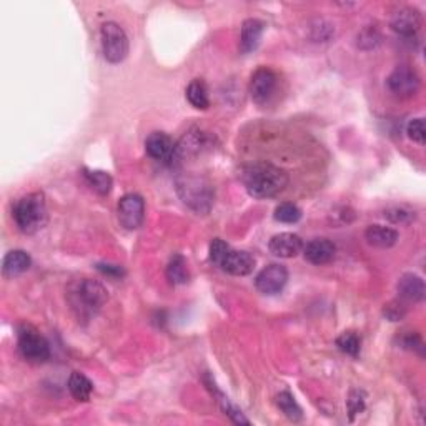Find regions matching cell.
I'll list each match as a JSON object with an SVG mask.
<instances>
[{
    "mask_svg": "<svg viewBox=\"0 0 426 426\" xmlns=\"http://www.w3.org/2000/svg\"><path fill=\"white\" fill-rule=\"evenodd\" d=\"M242 182L253 198H272L288 187V175L272 163L260 162L243 167Z\"/></svg>",
    "mask_w": 426,
    "mask_h": 426,
    "instance_id": "cell-1",
    "label": "cell"
},
{
    "mask_svg": "<svg viewBox=\"0 0 426 426\" xmlns=\"http://www.w3.org/2000/svg\"><path fill=\"white\" fill-rule=\"evenodd\" d=\"M14 222L25 235H34L47 225V203L42 192L29 193L14 205Z\"/></svg>",
    "mask_w": 426,
    "mask_h": 426,
    "instance_id": "cell-2",
    "label": "cell"
},
{
    "mask_svg": "<svg viewBox=\"0 0 426 426\" xmlns=\"http://www.w3.org/2000/svg\"><path fill=\"white\" fill-rule=\"evenodd\" d=\"M108 300L107 290L102 283L95 280L83 278L78 283L73 285V290L70 292V302L72 307L78 312V317H88L100 310Z\"/></svg>",
    "mask_w": 426,
    "mask_h": 426,
    "instance_id": "cell-3",
    "label": "cell"
},
{
    "mask_svg": "<svg viewBox=\"0 0 426 426\" xmlns=\"http://www.w3.org/2000/svg\"><path fill=\"white\" fill-rule=\"evenodd\" d=\"M177 192L183 203L188 205L197 213H207L212 208L213 190L203 178L193 177V175L180 177L177 180Z\"/></svg>",
    "mask_w": 426,
    "mask_h": 426,
    "instance_id": "cell-4",
    "label": "cell"
},
{
    "mask_svg": "<svg viewBox=\"0 0 426 426\" xmlns=\"http://www.w3.org/2000/svg\"><path fill=\"white\" fill-rule=\"evenodd\" d=\"M102 52L103 57L110 64H120L128 55V37L125 30L115 22H107L102 25Z\"/></svg>",
    "mask_w": 426,
    "mask_h": 426,
    "instance_id": "cell-5",
    "label": "cell"
},
{
    "mask_svg": "<svg viewBox=\"0 0 426 426\" xmlns=\"http://www.w3.org/2000/svg\"><path fill=\"white\" fill-rule=\"evenodd\" d=\"M19 352L30 363H44L50 358V345L37 330L32 327H20Z\"/></svg>",
    "mask_w": 426,
    "mask_h": 426,
    "instance_id": "cell-6",
    "label": "cell"
},
{
    "mask_svg": "<svg viewBox=\"0 0 426 426\" xmlns=\"http://www.w3.org/2000/svg\"><path fill=\"white\" fill-rule=\"evenodd\" d=\"M118 222L123 228L137 230L143 223L145 218V202L137 193H127L120 198L118 207Z\"/></svg>",
    "mask_w": 426,
    "mask_h": 426,
    "instance_id": "cell-7",
    "label": "cell"
},
{
    "mask_svg": "<svg viewBox=\"0 0 426 426\" xmlns=\"http://www.w3.org/2000/svg\"><path fill=\"white\" fill-rule=\"evenodd\" d=\"M388 88L392 90L398 97L408 98L413 97L420 88V77L417 70L410 67V65H398L397 69L390 73L387 80Z\"/></svg>",
    "mask_w": 426,
    "mask_h": 426,
    "instance_id": "cell-8",
    "label": "cell"
},
{
    "mask_svg": "<svg viewBox=\"0 0 426 426\" xmlns=\"http://www.w3.org/2000/svg\"><path fill=\"white\" fill-rule=\"evenodd\" d=\"M277 85L278 77L272 69L260 67L255 70L252 78H250V95H252L253 102L258 105L267 103L273 97Z\"/></svg>",
    "mask_w": 426,
    "mask_h": 426,
    "instance_id": "cell-9",
    "label": "cell"
},
{
    "mask_svg": "<svg viewBox=\"0 0 426 426\" xmlns=\"http://www.w3.org/2000/svg\"><path fill=\"white\" fill-rule=\"evenodd\" d=\"M288 282V270L280 263H272L265 267L255 278V287L263 295H277L285 288Z\"/></svg>",
    "mask_w": 426,
    "mask_h": 426,
    "instance_id": "cell-10",
    "label": "cell"
},
{
    "mask_svg": "<svg viewBox=\"0 0 426 426\" xmlns=\"http://www.w3.org/2000/svg\"><path fill=\"white\" fill-rule=\"evenodd\" d=\"M175 142L172 137H168L163 132H152L145 140V150H147L148 157L157 160V162H168L173 160L175 153Z\"/></svg>",
    "mask_w": 426,
    "mask_h": 426,
    "instance_id": "cell-11",
    "label": "cell"
},
{
    "mask_svg": "<svg viewBox=\"0 0 426 426\" xmlns=\"http://www.w3.org/2000/svg\"><path fill=\"white\" fill-rule=\"evenodd\" d=\"M270 252L280 258H293L303 250V240L298 235L285 232L272 237L268 243Z\"/></svg>",
    "mask_w": 426,
    "mask_h": 426,
    "instance_id": "cell-12",
    "label": "cell"
},
{
    "mask_svg": "<svg viewBox=\"0 0 426 426\" xmlns=\"http://www.w3.org/2000/svg\"><path fill=\"white\" fill-rule=\"evenodd\" d=\"M220 268L233 277H247L253 272L255 268V258L248 252H240V250H232L220 263Z\"/></svg>",
    "mask_w": 426,
    "mask_h": 426,
    "instance_id": "cell-13",
    "label": "cell"
},
{
    "mask_svg": "<svg viewBox=\"0 0 426 426\" xmlns=\"http://www.w3.org/2000/svg\"><path fill=\"white\" fill-rule=\"evenodd\" d=\"M422 27V15L417 9L403 7L395 12L392 19V29L403 37H412Z\"/></svg>",
    "mask_w": 426,
    "mask_h": 426,
    "instance_id": "cell-14",
    "label": "cell"
},
{
    "mask_svg": "<svg viewBox=\"0 0 426 426\" xmlns=\"http://www.w3.org/2000/svg\"><path fill=\"white\" fill-rule=\"evenodd\" d=\"M337 247L328 238H315L312 242L303 247L305 260L312 265H325L330 263L335 257Z\"/></svg>",
    "mask_w": 426,
    "mask_h": 426,
    "instance_id": "cell-15",
    "label": "cell"
},
{
    "mask_svg": "<svg viewBox=\"0 0 426 426\" xmlns=\"http://www.w3.org/2000/svg\"><path fill=\"white\" fill-rule=\"evenodd\" d=\"M265 25L262 20L248 19L242 25V34H240V50L243 54L252 52L258 47L260 40H262Z\"/></svg>",
    "mask_w": 426,
    "mask_h": 426,
    "instance_id": "cell-16",
    "label": "cell"
},
{
    "mask_svg": "<svg viewBox=\"0 0 426 426\" xmlns=\"http://www.w3.org/2000/svg\"><path fill=\"white\" fill-rule=\"evenodd\" d=\"M398 293L407 302H422L425 298V282L418 275L405 273L398 282Z\"/></svg>",
    "mask_w": 426,
    "mask_h": 426,
    "instance_id": "cell-17",
    "label": "cell"
},
{
    "mask_svg": "<svg viewBox=\"0 0 426 426\" xmlns=\"http://www.w3.org/2000/svg\"><path fill=\"white\" fill-rule=\"evenodd\" d=\"M365 238L375 248H392L398 242V232L383 225H370L365 232Z\"/></svg>",
    "mask_w": 426,
    "mask_h": 426,
    "instance_id": "cell-18",
    "label": "cell"
},
{
    "mask_svg": "<svg viewBox=\"0 0 426 426\" xmlns=\"http://www.w3.org/2000/svg\"><path fill=\"white\" fill-rule=\"evenodd\" d=\"M32 265V260H30L29 253L24 252V250H12L5 255L2 270L5 277H17V275L27 272Z\"/></svg>",
    "mask_w": 426,
    "mask_h": 426,
    "instance_id": "cell-19",
    "label": "cell"
},
{
    "mask_svg": "<svg viewBox=\"0 0 426 426\" xmlns=\"http://www.w3.org/2000/svg\"><path fill=\"white\" fill-rule=\"evenodd\" d=\"M83 178L88 183V187L98 195H108L113 187V178L110 173L102 170H88L83 168Z\"/></svg>",
    "mask_w": 426,
    "mask_h": 426,
    "instance_id": "cell-20",
    "label": "cell"
},
{
    "mask_svg": "<svg viewBox=\"0 0 426 426\" xmlns=\"http://www.w3.org/2000/svg\"><path fill=\"white\" fill-rule=\"evenodd\" d=\"M69 392L77 402H88L93 392V385L83 373L73 372L69 378Z\"/></svg>",
    "mask_w": 426,
    "mask_h": 426,
    "instance_id": "cell-21",
    "label": "cell"
},
{
    "mask_svg": "<svg viewBox=\"0 0 426 426\" xmlns=\"http://www.w3.org/2000/svg\"><path fill=\"white\" fill-rule=\"evenodd\" d=\"M187 100L190 102V105L197 110H207L210 107L208 88H207V85H205L203 80L195 78L188 83Z\"/></svg>",
    "mask_w": 426,
    "mask_h": 426,
    "instance_id": "cell-22",
    "label": "cell"
},
{
    "mask_svg": "<svg viewBox=\"0 0 426 426\" xmlns=\"http://www.w3.org/2000/svg\"><path fill=\"white\" fill-rule=\"evenodd\" d=\"M167 278L173 285H185L190 280L187 260L182 255H173L167 265Z\"/></svg>",
    "mask_w": 426,
    "mask_h": 426,
    "instance_id": "cell-23",
    "label": "cell"
},
{
    "mask_svg": "<svg viewBox=\"0 0 426 426\" xmlns=\"http://www.w3.org/2000/svg\"><path fill=\"white\" fill-rule=\"evenodd\" d=\"M275 402H277V407L280 408V412H282L285 417L290 420V422H293V423L302 422V418H303L302 408H300L298 403L295 402L292 393L290 392L278 393L277 398H275Z\"/></svg>",
    "mask_w": 426,
    "mask_h": 426,
    "instance_id": "cell-24",
    "label": "cell"
},
{
    "mask_svg": "<svg viewBox=\"0 0 426 426\" xmlns=\"http://www.w3.org/2000/svg\"><path fill=\"white\" fill-rule=\"evenodd\" d=\"M337 347L342 353L357 358L360 355V350H362V340H360L357 333L345 332L337 338Z\"/></svg>",
    "mask_w": 426,
    "mask_h": 426,
    "instance_id": "cell-25",
    "label": "cell"
},
{
    "mask_svg": "<svg viewBox=\"0 0 426 426\" xmlns=\"http://www.w3.org/2000/svg\"><path fill=\"white\" fill-rule=\"evenodd\" d=\"M275 220L282 223H297L300 218H302V210H300L295 203L285 202L280 203L277 208H275Z\"/></svg>",
    "mask_w": 426,
    "mask_h": 426,
    "instance_id": "cell-26",
    "label": "cell"
},
{
    "mask_svg": "<svg viewBox=\"0 0 426 426\" xmlns=\"http://www.w3.org/2000/svg\"><path fill=\"white\" fill-rule=\"evenodd\" d=\"M385 217H387L390 222L393 223H410L415 220V212L407 208V207H392L388 210H385Z\"/></svg>",
    "mask_w": 426,
    "mask_h": 426,
    "instance_id": "cell-27",
    "label": "cell"
},
{
    "mask_svg": "<svg viewBox=\"0 0 426 426\" xmlns=\"http://www.w3.org/2000/svg\"><path fill=\"white\" fill-rule=\"evenodd\" d=\"M228 252H230L228 243H225L222 238H215L213 242L210 243V262L220 267V263L223 262V258L227 257Z\"/></svg>",
    "mask_w": 426,
    "mask_h": 426,
    "instance_id": "cell-28",
    "label": "cell"
},
{
    "mask_svg": "<svg viewBox=\"0 0 426 426\" xmlns=\"http://www.w3.org/2000/svg\"><path fill=\"white\" fill-rule=\"evenodd\" d=\"M407 133L408 137L420 145H425L426 142V130H425V120L423 118H415L407 125Z\"/></svg>",
    "mask_w": 426,
    "mask_h": 426,
    "instance_id": "cell-29",
    "label": "cell"
},
{
    "mask_svg": "<svg viewBox=\"0 0 426 426\" xmlns=\"http://www.w3.org/2000/svg\"><path fill=\"white\" fill-rule=\"evenodd\" d=\"M348 412H350V420L355 418V415L362 413L365 410V393L358 392V390H353L348 397Z\"/></svg>",
    "mask_w": 426,
    "mask_h": 426,
    "instance_id": "cell-30",
    "label": "cell"
},
{
    "mask_svg": "<svg viewBox=\"0 0 426 426\" xmlns=\"http://www.w3.org/2000/svg\"><path fill=\"white\" fill-rule=\"evenodd\" d=\"M97 270L100 273L107 275L110 278H122L125 272L122 267H118V265H108V263H98L97 265Z\"/></svg>",
    "mask_w": 426,
    "mask_h": 426,
    "instance_id": "cell-31",
    "label": "cell"
},
{
    "mask_svg": "<svg viewBox=\"0 0 426 426\" xmlns=\"http://www.w3.org/2000/svg\"><path fill=\"white\" fill-rule=\"evenodd\" d=\"M402 347L403 348H407V350H415V348H422V338L418 337L417 333H413V332H408V333H405L403 337H402Z\"/></svg>",
    "mask_w": 426,
    "mask_h": 426,
    "instance_id": "cell-32",
    "label": "cell"
},
{
    "mask_svg": "<svg viewBox=\"0 0 426 426\" xmlns=\"http://www.w3.org/2000/svg\"><path fill=\"white\" fill-rule=\"evenodd\" d=\"M405 315V308L402 307V305L398 303H390L385 307V317L392 320V322H397V320H400Z\"/></svg>",
    "mask_w": 426,
    "mask_h": 426,
    "instance_id": "cell-33",
    "label": "cell"
}]
</instances>
